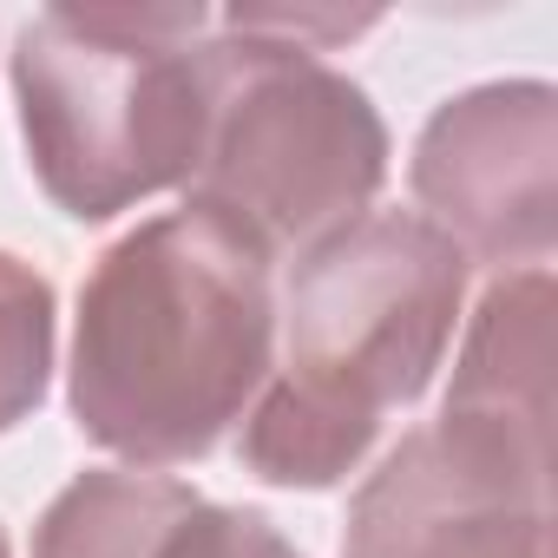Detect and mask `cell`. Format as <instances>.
<instances>
[{
  "mask_svg": "<svg viewBox=\"0 0 558 558\" xmlns=\"http://www.w3.org/2000/svg\"><path fill=\"white\" fill-rule=\"evenodd\" d=\"M276 368L269 256L184 204L125 230L80 283L66 408L145 473L204 460Z\"/></svg>",
  "mask_w": 558,
  "mask_h": 558,
  "instance_id": "obj_1",
  "label": "cell"
},
{
  "mask_svg": "<svg viewBox=\"0 0 558 558\" xmlns=\"http://www.w3.org/2000/svg\"><path fill=\"white\" fill-rule=\"evenodd\" d=\"M197 0L178 8H40L14 34V106L40 191L106 223L158 191L191 184L204 158Z\"/></svg>",
  "mask_w": 558,
  "mask_h": 558,
  "instance_id": "obj_2",
  "label": "cell"
},
{
  "mask_svg": "<svg viewBox=\"0 0 558 558\" xmlns=\"http://www.w3.org/2000/svg\"><path fill=\"white\" fill-rule=\"evenodd\" d=\"M210 125L184 204L243 230L269 263L310 256L388 184V125L375 99L323 53L223 27L197 47Z\"/></svg>",
  "mask_w": 558,
  "mask_h": 558,
  "instance_id": "obj_3",
  "label": "cell"
},
{
  "mask_svg": "<svg viewBox=\"0 0 558 558\" xmlns=\"http://www.w3.org/2000/svg\"><path fill=\"white\" fill-rule=\"evenodd\" d=\"M460 303V243L414 210H368L296 256L276 381L362 427H381L440 375Z\"/></svg>",
  "mask_w": 558,
  "mask_h": 558,
  "instance_id": "obj_4",
  "label": "cell"
},
{
  "mask_svg": "<svg viewBox=\"0 0 558 558\" xmlns=\"http://www.w3.org/2000/svg\"><path fill=\"white\" fill-rule=\"evenodd\" d=\"M342 558H551V434L440 408L355 486Z\"/></svg>",
  "mask_w": 558,
  "mask_h": 558,
  "instance_id": "obj_5",
  "label": "cell"
},
{
  "mask_svg": "<svg viewBox=\"0 0 558 558\" xmlns=\"http://www.w3.org/2000/svg\"><path fill=\"white\" fill-rule=\"evenodd\" d=\"M414 197L460 256L545 269L558 243V93L545 80H486L447 99L414 138Z\"/></svg>",
  "mask_w": 558,
  "mask_h": 558,
  "instance_id": "obj_6",
  "label": "cell"
},
{
  "mask_svg": "<svg viewBox=\"0 0 558 558\" xmlns=\"http://www.w3.org/2000/svg\"><path fill=\"white\" fill-rule=\"evenodd\" d=\"M447 408L551 434V269H506L486 283Z\"/></svg>",
  "mask_w": 558,
  "mask_h": 558,
  "instance_id": "obj_7",
  "label": "cell"
},
{
  "mask_svg": "<svg viewBox=\"0 0 558 558\" xmlns=\"http://www.w3.org/2000/svg\"><path fill=\"white\" fill-rule=\"evenodd\" d=\"M197 499L204 493L171 473L93 466L66 480L34 519V558H158Z\"/></svg>",
  "mask_w": 558,
  "mask_h": 558,
  "instance_id": "obj_8",
  "label": "cell"
},
{
  "mask_svg": "<svg viewBox=\"0 0 558 558\" xmlns=\"http://www.w3.org/2000/svg\"><path fill=\"white\" fill-rule=\"evenodd\" d=\"M53 283L14 250H0V434L40 414L53 381Z\"/></svg>",
  "mask_w": 558,
  "mask_h": 558,
  "instance_id": "obj_9",
  "label": "cell"
},
{
  "mask_svg": "<svg viewBox=\"0 0 558 558\" xmlns=\"http://www.w3.org/2000/svg\"><path fill=\"white\" fill-rule=\"evenodd\" d=\"M158 558H303V551L256 506H210V499H197L184 512V525L165 538Z\"/></svg>",
  "mask_w": 558,
  "mask_h": 558,
  "instance_id": "obj_10",
  "label": "cell"
},
{
  "mask_svg": "<svg viewBox=\"0 0 558 558\" xmlns=\"http://www.w3.org/2000/svg\"><path fill=\"white\" fill-rule=\"evenodd\" d=\"M381 14H336V8H230L223 27H243V34H263V40H290V47H342L355 34H368Z\"/></svg>",
  "mask_w": 558,
  "mask_h": 558,
  "instance_id": "obj_11",
  "label": "cell"
},
{
  "mask_svg": "<svg viewBox=\"0 0 558 558\" xmlns=\"http://www.w3.org/2000/svg\"><path fill=\"white\" fill-rule=\"evenodd\" d=\"M0 558H14V545H8V532H0Z\"/></svg>",
  "mask_w": 558,
  "mask_h": 558,
  "instance_id": "obj_12",
  "label": "cell"
}]
</instances>
